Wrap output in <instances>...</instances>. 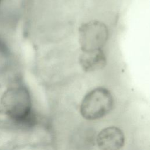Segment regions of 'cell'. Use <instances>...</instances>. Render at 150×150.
Instances as JSON below:
<instances>
[{"label": "cell", "instance_id": "cell-1", "mask_svg": "<svg viewBox=\"0 0 150 150\" xmlns=\"http://www.w3.org/2000/svg\"><path fill=\"white\" fill-rule=\"evenodd\" d=\"M1 103L5 112L11 118L24 122L30 118L31 100L28 90L22 86H13L2 96Z\"/></svg>", "mask_w": 150, "mask_h": 150}, {"label": "cell", "instance_id": "cell-2", "mask_svg": "<svg viewBox=\"0 0 150 150\" xmlns=\"http://www.w3.org/2000/svg\"><path fill=\"white\" fill-rule=\"evenodd\" d=\"M113 105L114 99L111 92L104 87H97L90 91L83 98L80 113L85 119L96 120L108 114Z\"/></svg>", "mask_w": 150, "mask_h": 150}, {"label": "cell", "instance_id": "cell-3", "mask_svg": "<svg viewBox=\"0 0 150 150\" xmlns=\"http://www.w3.org/2000/svg\"><path fill=\"white\" fill-rule=\"evenodd\" d=\"M108 36L107 26L99 21L84 23L79 29V40L81 51L103 49Z\"/></svg>", "mask_w": 150, "mask_h": 150}, {"label": "cell", "instance_id": "cell-4", "mask_svg": "<svg viewBox=\"0 0 150 150\" xmlns=\"http://www.w3.org/2000/svg\"><path fill=\"white\" fill-rule=\"evenodd\" d=\"M123 132L118 127H108L97 135V144L100 150H120L124 145Z\"/></svg>", "mask_w": 150, "mask_h": 150}, {"label": "cell", "instance_id": "cell-5", "mask_svg": "<svg viewBox=\"0 0 150 150\" xmlns=\"http://www.w3.org/2000/svg\"><path fill=\"white\" fill-rule=\"evenodd\" d=\"M79 62L82 69L87 72L100 70L106 64V56L103 49L81 51Z\"/></svg>", "mask_w": 150, "mask_h": 150}, {"label": "cell", "instance_id": "cell-6", "mask_svg": "<svg viewBox=\"0 0 150 150\" xmlns=\"http://www.w3.org/2000/svg\"><path fill=\"white\" fill-rule=\"evenodd\" d=\"M1 0H0V2H1Z\"/></svg>", "mask_w": 150, "mask_h": 150}]
</instances>
